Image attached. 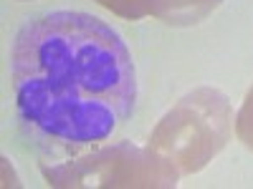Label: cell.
<instances>
[{"label":"cell","mask_w":253,"mask_h":189,"mask_svg":"<svg viewBox=\"0 0 253 189\" xmlns=\"http://www.w3.org/2000/svg\"><path fill=\"white\" fill-rule=\"evenodd\" d=\"M10 61L20 129L51 154L104 144L134 111L132 53L96 15H36L18 31Z\"/></svg>","instance_id":"cell-1"},{"label":"cell","mask_w":253,"mask_h":189,"mask_svg":"<svg viewBox=\"0 0 253 189\" xmlns=\"http://www.w3.org/2000/svg\"><path fill=\"white\" fill-rule=\"evenodd\" d=\"M228 131V98L215 89H198L157 124L150 139V152L172 174H190L223 149Z\"/></svg>","instance_id":"cell-2"},{"label":"cell","mask_w":253,"mask_h":189,"mask_svg":"<svg viewBox=\"0 0 253 189\" xmlns=\"http://www.w3.org/2000/svg\"><path fill=\"white\" fill-rule=\"evenodd\" d=\"M124 146V144H122ZM122 146L96 152L94 157L79 161V166L71 169H53L48 172V179L53 184H94V187H129V184H155L150 179H157L160 184H175V177L170 169L150 152V157L142 159L139 149H132L126 159H119Z\"/></svg>","instance_id":"cell-3"},{"label":"cell","mask_w":253,"mask_h":189,"mask_svg":"<svg viewBox=\"0 0 253 189\" xmlns=\"http://www.w3.org/2000/svg\"><path fill=\"white\" fill-rule=\"evenodd\" d=\"M218 5V0H150V13L167 23H195Z\"/></svg>","instance_id":"cell-4"},{"label":"cell","mask_w":253,"mask_h":189,"mask_svg":"<svg viewBox=\"0 0 253 189\" xmlns=\"http://www.w3.org/2000/svg\"><path fill=\"white\" fill-rule=\"evenodd\" d=\"M236 131L241 136V141L248 146V149H253V86L243 101V106L238 111V119H236Z\"/></svg>","instance_id":"cell-5"},{"label":"cell","mask_w":253,"mask_h":189,"mask_svg":"<svg viewBox=\"0 0 253 189\" xmlns=\"http://www.w3.org/2000/svg\"><path fill=\"white\" fill-rule=\"evenodd\" d=\"M99 3L124 18H142L150 13V0H99Z\"/></svg>","instance_id":"cell-6"}]
</instances>
